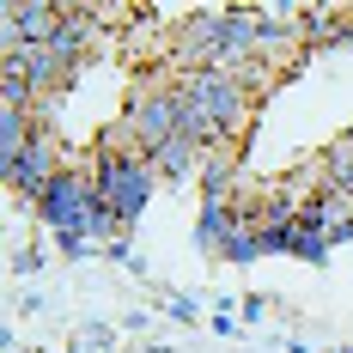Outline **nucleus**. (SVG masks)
Wrapping results in <instances>:
<instances>
[{
	"instance_id": "2",
	"label": "nucleus",
	"mask_w": 353,
	"mask_h": 353,
	"mask_svg": "<svg viewBox=\"0 0 353 353\" xmlns=\"http://www.w3.org/2000/svg\"><path fill=\"white\" fill-rule=\"evenodd\" d=\"M92 176H98V201H104L116 219H128V213H141L146 189H152V159L128 152V146H104V165Z\"/></svg>"
},
{
	"instance_id": "5",
	"label": "nucleus",
	"mask_w": 353,
	"mask_h": 353,
	"mask_svg": "<svg viewBox=\"0 0 353 353\" xmlns=\"http://www.w3.org/2000/svg\"><path fill=\"white\" fill-rule=\"evenodd\" d=\"M317 225L323 238H341V232H353V189H329L317 201Z\"/></svg>"
},
{
	"instance_id": "6",
	"label": "nucleus",
	"mask_w": 353,
	"mask_h": 353,
	"mask_svg": "<svg viewBox=\"0 0 353 353\" xmlns=\"http://www.w3.org/2000/svg\"><path fill=\"white\" fill-rule=\"evenodd\" d=\"M37 98L31 73H25V61H6V73H0V110H19L25 116V104Z\"/></svg>"
},
{
	"instance_id": "4",
	"label": "nucleus",
	"mask_w": 353,
	"mask_h": 353,
	"mask_svg": "<svg viewBox=\"0 0 353 353\" xmlns=\"http://www.w3.org/2000/svg\"><path fill=\"white\" fill-rule=\"evenodd\" d=\"M55 176H61V171H55V152H49V141L37 134V141L25 146V159H19V165L6 171V183H12V189H25V195H37V201H43V189H49Z\"/></svg>"
},
{
	"instance_id": "3",
	"label": "nucleus",
	"mask_w": 353,
	"mask_h": 353,
	"mask_svg": "<svg viewBox=\"0 0 353 353\" xmlns=\"http://www.w3.org/2000/svg\"><path fill=\"white\" fill-rule=\"evenodd\" d=\"M176 85H183V98H189V104H201L213 122L225 128V141H238V134H244L250 98H244V79H238V73H213V68H208V73H183Z\"/></svg>"
},
{
	"instance_id": "7",
	"label": "nucleus",
	"mask_w": 353,
	"mask_h": 353,
	"mask_svg": "<svg viewBox=\"0 0 353 353\" xmlns=\"http://www.w3.org/2000/svg\"><path fill=\"white\" fill-rule=\"evenodd\" d=\"M195 159H201V146H195V141H183V134H176V141H165L159 152H152V171H189Z\"/></svg>"
},
{
	"instance_id": "8",
	"label": "nucleus",
	"mask_w": 353,
	"mask_h": 353,
	"mask_svg": "<svg viewBox=\"0 0 353 353\" xmlns=\"http://www.w3.org/2000/svg\"><path fill=\"white\" fill-rule=\"evenodd\" d=\"M225 195H232V171H225V165H213V171H208V201L219 208Z\"/></svg>"
},
{
	"instance_id": "1",
	"label": "nucleus",
	"mask_w": 353,
	"mask_h": 353,
	"mask_svg": "<svg viewBox=\"0 0 353 353\" xmlns=\"http://www.w3.org/2000/svg\"><path fill=\"white\" fill-rule=\"evenodd\" d=\"M176 134H183V85H159V92L134 98L122 141L134 146L141 159H152V152H159L165 141H176ZM122 141H110V146H122Z\"/></svg>"
}]
</instances>
